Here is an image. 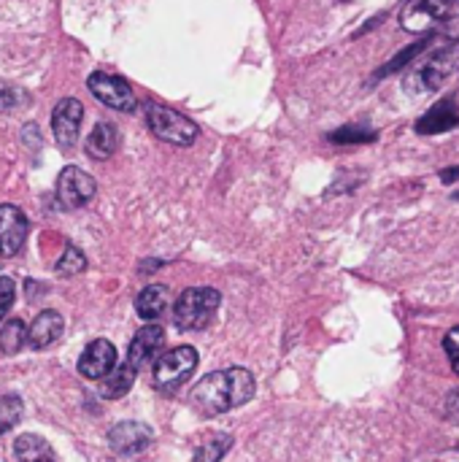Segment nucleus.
<instances>
[{"label":"nucleus","instance_id":"obj_23","mask_svg":"<svg viewBox=\"0 0 459 462\" xmlns=\"http://www.w3.org/2000/svg\"><path fill=\"white\" fill-rule=\"evenodd\" d=\"M24 406L16 395H3L0 398V436H5L14 425L22 422Z\"/></svg>","mask_w":459,"mask_h":462},{"label":"nucleus","instance_id":"obj_20","mask_svg":"<svg viewBox=\"0 0 459 462\" xmlns=\"http://www.w3.org/2000/svg\"><path fill=\"white\" fill-rule=\"evenodd\" d=\"M430 43H433V38H425V41H417V43H411V46H406L400 54H395L379 73H376V79H384V76H390V73H395V70H400V68H406L409 62H417L419 60V54L425 51V49H430Z\"/></svg>","mask_w":459,"mask_h":462},{"label":"nucleus","instance_id":"obj_3","mask_svg":"<svg viewBox=\"0 0 459 462\" xmlns=\"http://www.w3.org/2000/svg\"><path fill=\"white\" fill-rule=\"evenodd\" d=\"M219 303H222V295L214 287H192V290H184L179 295V300H176V309H173V325L179 330H184V333L203 330L216 317Z\"/></svg>","mask_w":459,"mask_h":462},{"label":"nucleus","instance_id":"obj_2","mask_svg":"<svg viewBox=\"0 0 459 462\" xmlns=\"http://www.w3.org/2000/svg\"><path fill=\"white\" fill-rule=\"evenodd\" d=\"M459 68V41H449L446 46L436 49L433 54H427L425 60H417V65L411 68V73L406 76V95L411 97H422L436 92L454 70Z\"/></svg>","mask_w":459,"mask_h":462},{"label":"nucleus","instance_id":"obj_17","mask_svg":"<svg viewBox=\"0 0 459 462\" xmlns=\"http://www.w3.org/2000/svg\"><path fill=\"white\" fill-rule=\"evenodd\" d=\"M119 149V130L111 122H97L87 138V154L92 160H108Z\"/></svg>","mask_w":459,"mask_h":462},{"label":"nucleus","instance_id":"obj_13","mask_svg":"<svg viewBox=\"0 0 459 462\" xmlns=\"http://www.w3.org/2000/svg\"><path fill=\"white\" fill-rule=\"evenodd\" d=\"M27 241V217L11 206H0V257H14Z\"/></svg>","mask_w":459,"mask_h":462},{"label":"nucleus","instance_id":"obj_7","mask_svg":"<svg viewBox=\"0 0 459 462\" xmlns=\"http://www.w3.org/2000/svg\"><path fill=\"white\" fill-rule=\"evenodd\" d=\"M87 87H89V92H92L103 106H108V108H114V111L130 114V111L135 108V95H133L130 84H127L124 79H119V76H111V73H100V70H97V73L89 76Z\"/></svg>","mask_w":459,"mask_h":462},{"label":"nucleus","instance_id":"obj_8","mask_svg":"<svg viewBox=\"0 0 459 462\" xmlns=\"http://www.w3.org/2000/svg\"><path fill=\"white\" fill-rule=\"evenodd\" d=\"M95 189H97L95 179L76 165H68L57 179V198L65 208H78L89 203L95 198Z\"/></svg>","mask_w":459,"mask_h":462},{"label":"nucleus","instance_id":"obj_11","mask_svg":"<svg viewBox=\"0 0 459 462\" xmlns=\"http://www.w3.org/2000/svg\"><path fill=\"white\" fill-rule=\"evenodd\" d=\"M114 368H116V349L106 338L92 341L78 360V374L89 382H103Z\"/></svg>","mask_w":459,"mask_h":462},{"label":"nucleus","instance_id":"obj_16","mask_svg":"<svg viewBox=\"0 0 459 462\" xmlns=\"http://www.w3.org/2000/svg\"><path fill=\"white\" fill-rule=\"evenodd\" d=\"M168 306H170V292L162 284L143 287L135 298V311L143 322H157L168 311Z\"/></svg>","mask_w":459,"mask_h":462},{"label":"nucleus","instance_id":"obj_18","mask_svg":"<svg viewBox=\"0 0 459 462\" xmlns=\"http://www.w3.org/2000/svg\"><path fill=\"white\" fill-rule=\"evenodd\" d=\"M135 368L130 365V363H122V365H116L103 382H100V393H103V398H108V401H116V398H122V395H127V390L135 384Z\"/></svg>","mask_w":459,"mask_h":462},{"label":"nucleus","instance_id":"obj_27","mask_svg":"<svg viewBox=\"0 0 459 462\" xmlns=\"http://www.w3.org/2000/svg\"><path fill=\"white\" fill-rule=\"evenodd\" d=\"M19 100H24V92H22V89H16L14 84H8V81H3V79H0V111L14 108Z\"/></svg>","mask_w":459,"mask_h":462},{"label":"nucleus","instance_id":"obj_15","mask_svg":"<svg viewBox=\"0 0 459 462\" xmlns=\"http://www.w3.org/2000/svg\"><path fill=\"white\" fill-rule=\"evenodd\" d=\"M62 330H65L62 317H60L57 311L46 309V311H41V314L32 319V325H30V330H27V344H30L32 349H49V346L62 336Z\"/></svg>","mask_w":459,"mask_h":462},{"label":"nucleus","instance_id":"obj_28","mask_svg":"<svg viewBox=\"0 0 459 462\" xmlns=\"http://www.w3.org/2000/svg\"><path fill=\"white\" fill-rule=\"evenodd\" d=\"M444 349H446L449 363H452V368L457 371V376H459V328L449 330V336L444 338Z\"/></svg>","mask_w":459,"mask_h":462},{"label":"nucleus","instance_id":"obj_9","mask_svg":"<svg viewBox=\"0 0 459 462\" xmlns=\"http://www.w3.org/2000/svg\"><path fill=\"white\" fill-rule=\"evenodd\" d=\"M84 119V106L76 97H62L51 111V133L62 149H73L78 141V127Z\"/></svg>","mask_w":459,"mask_h":462},{"label":"nucleus","instance_id":"obj_19","mask_svg":"<svg viewBox=\"0 0 459 462\" xmlns=\"http://www.w3.org/2000/svg\"><path fill=\"white\" fill-rule=\"evenodd\" d=\"M51 447L41 439V436H19L14 441V457L16 462H43L46 457H51Z\"/></svg>","mask_w":459,"mask_h":462},{"label":"nucleus","instance_id":"obj_21","mask_svg":"<svg viewBox=\"0 0 459 462\" xmlns=\"http://www.w3.org/2000/svg\"><path fill=\"white\" fill-rule=\"evenodd\" d=\"M233 447V439L227 436V433H216V436H208L200 447H197V452H195V462H219L225 455H227V449Z\"/></svg>","mask_w":459,"mask_h":462},{"label":"nucleus","instance_id":"obj_22","mask_svg":"<svg viewBox=\"0 0 459 462\" xmlns=\"http://www.w3.org/2000/svg\"><path fill=\"white\" fill-rule=\"evenodd\" d=\"M27 344V330L19 319H8L0 328V352L3 355H16Z\"/></svg>","mask_w":459,"mask_h":462},{"label":"nucleus","instance_id":"obj_10","mask_svg":"<svg viewBox=\"0 0 459 462\" xmlns=\"http://www.w3.org/2000/svg\"><path fill=\"white\" fill-rule=\"evenodd\" d=\"M162 346H165V330L160 325H146L133 336L130 349H127V363L135 371H143L146 365L160 360Z\"/></svg>","mask_w":459,"mask_h":462},{"label":"nucleus","instance_id":"obj_14","mask_svg":"<svg viewBox=\"0 0 459 462\" xmlns=\"http://www.w3.org/2000/svg\"><path fill=\"white\" fill-rule=\"evenodd\" d=\"M459 125V108L452 97L436 103L419 122H417V133L419 135H438V133H449Z\"/></svg>","mask_w":459,"mask_h":462},{"label":"nucleus","instance_id":"obj_26","mask_svg":"<svg viewBox=\"0 0 459 462\" xmlns=\"http://www.w3.org/2000/svg\"><path fill=\"white\" fill-rule=\"evenodd\" d=\"M14 298H16V284L11 276H0V322L3 317L8 314V309L14 306Z\"/></svg>","mask_w":459,"mask_h":462},{"label":"nucleus","instance_id":"obj_24","mask_svg":"<svg viewBox=\"0 0 459 462\" xmlns=\"http://www.w3.org/2000/svg\"><path fill=\"white\" fill-rule=\"evenodd\" d=\"M373 138H376V133L363 125H346V127H338L335 133H330L333 143H368Z\"/></svg>","mask_w":459,"mask_h":462},{"label":"nucleus","instance_id":"obj_1","mask_svg":"<svg viewBox=\"0 0 459 462\" xmlns=\"http://www.w3.org/2000/svg\"><path fill=\"white\" fill-rule=\"evenodd\" d=\"M254 376L246 368H225L197 382V387L192 390V406L206 417H216L249 403L254 398Z\"/></svg>","mask_w":459,"mask_h":462},{"label":"nucleus","instance_id":"obj_5","mask_svg":"<svg viewBox=\"0 0 459 462\" xmlns=\"http://www.w3.org/2000/svg\"><path fill=\"white\" fill-rule=\"evenodd\" d=\"M459 0H411L403 14H400V24L409 32H433L441 30L452 11L457 8Z\"/></svg>","mask_w":459,"mask_h":462},{"label":"nucleus","instance_id":"obj_12","mask_svg":"<svg viewBox=\"0 0 459 462\" xmlns=\"http://www.w3.org/2000/svg\"><path fill=\"white\" fill-rule=\"evenodd\" d=\"M154 441V430L143 422H119L108 430V447L116 455H138Z\"/></svg>","mask_w":459,"mask_h":462},{"label":"nucleus","instance_id":"obj_6","mask_svg":"<svg viewBox=\"0 0 459 462\" xmlns=\"http://www.w3.org/2000/svg\"><path fill=\"white\" fill-rule=\"evenodd\" d=\"M197 368V352L192 346H176L154 363V387L157 390H176L181 387Z\"/></svg>","mask_w":459,"mask_h":462},{"label":"nucleus","instance_id":"obj_25","mask_svg":"<svg viewBox=\"0 0 459 462\" xmlns=\"http://www.w3.org/2000/svg\"><path fill=\"white\" fill-rule=\"evenodd\" d=\"M87 268V257L76 246H65V254L57 260V276H76Z\"/></svg>","mask_w":459,"mask_h":462},{"label":"nucleus","instance_id":"obj_4","mask_svg":"<svg viewBox=\"0 0 459 462\" xmlns=\"http://www.w3.org/2000/svg\"><path fill=\"white\" fill-rule=\"evenodd\" d=\"M143 111H146V125H149V130H151L160 141L173 143V146H192V143H195V138H197V125H195L189 116H184V114L168 108V106H160V103H146Z\"/></svg>","mask_w":459,"mask_h":462},{"label":"nucleus","instance_id":"obj_29","mask_svg":"<svg viewBox=\"0 0 459 462\" xmlns=\"http://www.w3.org/2000/svg\"><path fill=\"white\" fill-rule=\"evenodd\" d=\"M441 179H444L446 184H452V181H457V179H459V165H454V168H446V171L441 173Z\"/></svg>","mask_w":459,"mask_h":462}]
</instances>
